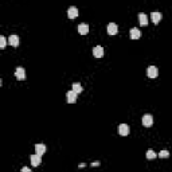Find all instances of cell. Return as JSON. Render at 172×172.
<instances>
[{
  "instance_id": "cell-12",
  "label": "cell",
  "mask_w": 172,
  "mask_h": 172,
  "mask_svg": "<svg viewBox=\"0 0 172 172\" xmlns=\"http://www.w3.org/2000/svg\"><path fill=\"white\" fill-rule=\"evenodd\" d=\"M93 55L96 58H102V55H104V48L101 47V46H96V47L93 48Z\"/></svg>"
},
{
  "instance_id": "cell-19",
  "label": "cell",
  "mask_w": 172,
  "mask_h": 172,
  "mask_svg": "<svg viewBox=\"0 0 172 172\" xmlns=\"http://www.w3.org/2000/svg\"><path fill=\"white\" fill-rule=\"evenodd\" d=\"M169 156V152L167 151V149H164V151H161L160 153H159V157L160 159H166V157H168Z\"/></svg>"
},
{
  "instance_id": "cell-14",
  "label": "cell",
  "mask_w": 172,
  "mask_h": 172,
  "mask_svg": "<svg viewBox=\"0 0 172 172\" xmlns=\"http://www.w3.org/2000/svg\"><path fill=\"white\" fill-rule=\"evenodd\" d=\"M78 32L81 34V35H86V34L89 32V26L86 23H82L78 26Z\"/></svg>"
},
{
  "instance_id": "cell-17",
  "label": "cell",
  "mask_w": 172,
  "mask_h": 172,
  "mask_svg": "<svg viewBox=\"0 0 172 172\" xmlns=\"http://www.w3.org/2000/svg\"><path fill=\"white\" fill-rule=\"evenodd\" d=\"M157 155L155 153V151H152V149H148L147 151V159H149V160H153V159H156Z\"/></svg>"
},
{
  "instance_id": "cell-21",
  "label": "cell",
  "mask_w": 172,
  "mask_h": 172,
  "mask_svg": "<svg viewBox=\"0 0 172 172\" xmlns=\"http://www.w3.org/2000/svg\"><path fill=\"white\" fill-rule=\"evenodd\" d=\"M91 166L96 167V166H100V161H94V163H91Z\"/></svg>"
},
{
  "instance_id": "cell-6",
  "label": "cell",
  "mask_w": 172,
  "mask_h": 172,
  "mask_svg": "<svg viewBox=\"0 0 172 172\" xmlns=\"http://www.w3.org/2000/svg\"><path fill=\"white\" fill-rule=\"evenodd\" d=\"M77 96H78V94H77L76 91H73V90L67 91V94H66V97H67V102H69V104H74V102L77 101Z\"/></svg>"
},
{
  "instance_id": "cell-11",
  "label": "cell",
  "mask_w": 172,
  "mask_h": 172,
  "mask_svg": "<svg viewBox=\"0 0 172 172\" xmlns=\"http://www.w3.org/2000/svg\"><path fill=\"white\" fill-rule=\"evenodd\" d=\"M8 43L12 47H18L19 46V36L18 35H11L8 38Z\"/></svg>"
},
{
  "instance_id": "cell-20",
  "label": "cell",
  "mask_w": 172,
  "mask_h": 172,
  "mask_svg": "<svg viewBox=\"0 0 172 172\" xmlns=\"http://www.w3.org/2000/svg\"><path fill=\"white\" fill-rule=\"evenodd\" d=\"M20 172H31V169L28 168V167H23V168H22V171Z\"/></svg>"
},
{
  "instance_id": "cell-7",
  "label": "cell",
  "mask_w": 172,
  "mask_h": 172,
  "mask_svg": "<svg viewBox=\"0 0 172 172\" xmlns=\"http://www.w3.org/2000/svg\"><path fill=\"white\" fill-rule=\"evenodd\" d=\"M40 157L42 156H39V155H31V157H30V160H31V164H32V167H38L40 164Z\"/></svg>"
},
{
  "instance_id": "cell-1",
  "label": "cell",
  "mask_w": 172,
  "mask_h": 172,
  "mask_svg": "<svg viewBox=\"0 0 172 172\" xmlns=\"http://www.w3.org/2000/svg\"><path fill=\"white\" fill-rule=\"evenodd\" d=\"M15 77H16V79H19V81H24V79H26V70H24L23 67H16Z\"/></svg>"
},
{
  "instance_id": "cell-5",
  "label": "cell",
  "mask_w": 172,
  "mask_h": 172,
  "mask_svg": "<svg viewBox=\"0 0 172 172\" xmlns=\"http://www.w3.org/2000/svg\"><path fill=\"white\" fill-rule=\"evenodd\" d=\"M106 31H108L109 35H116L118 32V27L116 23H109L108 27H106Z\"/></svg>"
},
{
  "instance_id": "cell-18",
  "label": "cell",
  "mask_w": 172,
  "mask_h": 172,
  "mask_svg": "<svg viewBox=\"0 0 172 172\" xmlns=\"http://www.w3.org/2000/svg\"><path fill=\"white\" fill-rule=\"evenodd\" d=\"M7 46V39H6V36H0V48H4Z\"/></svg>"
},
{
  "instance_id": "cell-8",
  "label": "cell",
  "mask_w": 172,
  "mask_h": 172,
  "mask_svg": "<svg viewBox=\"0 0 172 172\" xmlns=\"http://www.w3.org/2000/svg\"><path fill=\"white\" fill-rule=\"evenodd\" d=\"M161 14L160 12H157V11H155V12H152L151 14V19H152V22H153V24H159V22L161 20Z\"/></svg>"
},
{
  "instance_id": "cell-2",
  "label": "cell",
  "mask_w": 172,
  "mask_h": 172,
  "mask_svg": "<svg viewBox=\"0 0 172 172\" xmlns=\"http://www.w3.org/2000/svg\"><path fill=\"white\" fill-rule=\"evenodd\" d=\"M142 125L147 128H151L153 125V117L151 114H144V117H142Z\"/></svg>"
},
{
  "instance_id": "cell-10",
  "label": "cell",
  "mask_w": 172,
  "mask_h": 172,
  "mask_svg": "<svg viewBox=\"0 0 172 172\" xmlns=\"http://www.w3.org/2000/svg\"><path fill=\"white\" fill-rule=\"evenodd\" d=\"M67 16L70 19H76L78 16V8L77 7H70L69 11H67Z\"/></svg>"
},
{
  "instance_id": "cell-13",
  "label": "cell",
  "mask_w": 172,
  "mask_h": 172,
  "mask_svg": "<svg viewBox=\"0 0 172 172\" xmlns=\"http://www.w3.org/2000/svg\"><path fill=\"white\" fill-rule=\"evenodd\" d=\"M130 38H132V39H140V38H141V32H140L139 28L133 27L132 30H130Z\"/></svg>"
},
{
  "instance_id": "cell-16",
  "label": "cell",
  "mask_w": 172,
  "mask_h": 172,
  "mask_svg": "<svg viewBox=\"0 0 172 172\" xmlns=\"http://www.w3.org/2000/svg\"><path fill=\"white\" fill-rule=\"evenodd\" d=\"M73 91H76L77 94H79L82 91V86H81V83H78V82H74L73 83Z\"/></svg>"
},
{
  "instance_id": "cell-15",
  "label": "cell",
  "mask_w": 172,
  "mask_h": 172,
  "mask_svg": "<svg viewBox=\"0 0 172 172\" xmlns=\"http://www.w3.org/2000/svg\"><path fill=\"white\" fill-rule=\"evenodd\" d=\"M139 22L141 26H147L148 24V16L145 15V14H140L139 15Z\"/></svg>"
},
{
  "instance_id": "cell-9",
  "label": "cell",
  "mask_w": 172,
  "mask_h": 172,
  "mask_svg": "<svg viewBox=\"0 0 172 172\" xmlns=\"http://www.w3.org/2000/svg\"><path fill=\"white\" fill-rule=\"evenodd\" d=\"M46 145L45 144H36L35 145V151H36V155H39V156H43L46 153Z\"/></svg>"
},
{
  "instance_id": "cell-4",
  "label": "cell",
  "mask_w": 172,
  "mask_h": 172,
  "mask_svg": "<svg viewBox=\"0 0 172 172\" xmlns=\"http://www.w3.org/2000/svg\"><path fill=\"white\" fill-rule=\"evenodd\" d=\"M157 74H159V70H157L156 66H149L148 69H147V76H148L149 78H156Z\"/></svg>"
},
{
  "instance_id": "cell-3",
  "label": "cell",
  "mask_w": 172,
  "mask_h": 172,
  "mask_svg": "<svg viewBox=\"0 0 172 172\" xmlns=\"http://www.w3.org/2000/svg\"><path fill=\"white\" fill-rule=\"evenodd\" d=\"M118 135L120 136H128L129 135V127L127 124H120L118 125Z\"/></svg>"
}]
</instances>
